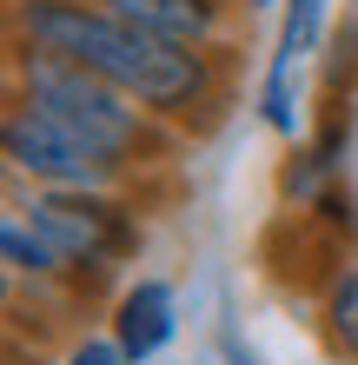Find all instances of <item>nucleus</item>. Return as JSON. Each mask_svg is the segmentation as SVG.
Segmentation results:
<instances>
[{
  "instance_id": "1",
  "label": "nucleus",
  "mask_w": 358,
  "mask_h": 365,
  "mask_svg": "<svg viewBox=\"0 0 358 365\" xmlns=\"http://www.w3.org/2000/svg\"><path fill=\"white\" fill-rule=\"evenodd\" d=\"M7 40L14 53H47L73 60L120 93H133L153 120L173 133L199 140L206 126L226 113V87H233V60L226 47H173L139 27H126L100 0H7Z\"/></svg>"
},
{
  "instance_id": "2",
  "label": "nucleus",
  "mask_w": 358,
  "mask_h": 365,
  "mask_svg": "<svg viewBox=\"0 0 358 365\" xmlns=\"http://www.w3.org/2000/svg\"><path fill=\"white\" fill-rule=\"evenodd\" d=\"M7 100L47 113L53 126H67V133L87 146L93 160H107L126 186H139L146 173H159V166L186 146V133H173V126L153 120L133 93H120L113 80L73 67V60L14 53V93Z\"/></svg>"
},
{
  "instance_id": "3",
  "label": "nucleus",
  "mask_w": 358,
  "mask_h": 365,
  "mask_svg": "<svg viewBox=\"0 0 358 365\" xmlns=\"http://www.w3.org/2000/svg\"><path fill=\"white\" fill-rule=\"evenodd\" d=\"M20 212L53 240V252L67 259V272L87 292H100L120 266L139 259L146 246V212L133 200V186H100V192H27Z\"/></svg>"
},
{
  "instance_id": "4",
  "label": "nucleus",
  "mask_w": 358,
  "mask_h": 365,
  "mask_svg": "<svg viewBox=\"0 0 358 365\" xmlns=\"http://www.w3.org/2000/svg\"><path fill=\"white\" fill-rule=\"evenodd\" d=\"M0 153H7V173L14 186L27 192H100V186H126L107 160H93L67 126H53L47 113L7 100L0 113Z\"/></svg>"
},
{
  "instance_id": "5",
  "label": "nucleus",
  "mask_w": 358,
  "mask_h": 365,
  "mask_svg": "<svg viewBox=\"0 0 358 365\" xmlns=\"http://www.w3.org/2000/svg\"><path fill=\"white\" fill-rule=\"evenodd\" d=\"M279 40H272V60L259 73V120L279 140H305V106H299V80L319 60V47L332 40V0H279Z\"/></svg>"
},
{
  "instance_id": "6",
  "label": "nucleus",
  "mask_w": 358,
  "mask_h": 365,
  "mask_svg": "<svg viewBox=\"0 0 358 365\" xmlns=\"http://www.w3.org/2000/svg\"><path fill=\"white\" fill-rule=\"evenodd\" d=\"M107 332L120 339V352L133 359V365H153L179 339V292H173V279H159V272L126 279V286L113 292Z\"/></svg>"
},
{
  "instance_id": "7",
  "label": "nucleus",
  "mask_w": 358,
  "mask_h": 365,
  "mask_svg": "<svg viewBox=\"0 0 358 365\" xmlns=\"http://www.w3.org/2000/svg\"><path fill=\"white\" fill-rule=\"evenodd\" d=\"M100 7L153 40H173V47H226L239 0H100Z\"/></svg>"
},
{
  "instance_id": "8",
  "label": "nucleus",
  "mask_w": 358,
  "mask_h": 365,
  "mask_svg": "<svg viewBox=\"0 0 358 365\" xmlns=\"http://www.w3.org/2000/svg\"><path fill=\"white\" fill-rule=\"evenodd\" d=\"M0 259H7V286H27V292H60V299H87V286L67 272V259L53 252V240L40 232L27 212H7L0 220Z\"/></svg>"
},
{
  "instance_id": "9",
  "label": "nucleus",
  "mask_w": 358,
  "mask_h": 365,
  "mask_svg": "<svg viewBox=\"0 0 358 365\" xmlns=\"http://www.w3.org/2000/svg\"><path fill=\"white\" fill-rule=\"evenodd\" d=\"M312 326H319V346L339 365H358V266L352 259L319 286V299H312Z\"/></svg>"
},
{
  "instance_id": "10",
  "label": "nucleus",
  "mask_w": 358,
  "mask_h": 365,
  "mask_svg": "<svg viewBox=\"0 0 358 365\" xmlns=\"http://www.w3.org/2000/svg\"><path fill=\"white\" fill-rule=\"evenodd\" d=\"M60 365H133V359L120 352V339H113V332H80Z\"/></svg>"
},
{
  "instance_id": "11",
  "label": "nucleus",
  "mask_w": 358,
  "mask_h": 365,
  "mask_svg": "<svg viewBox=\"0 0 358 365\" xmlns=\"http://www.w3.org/2000/svg\"><path fill=\"white\" fill-rule=\"evenodd\" d=\"M239 7H246V14H265V7H272V0H239Z\"/></svg>"
},
{
  "instance_id": "12",
  "label": "nucleus",
  "mask_w": 358,
  "mask_h": 365,
  "mask_svg": "<svg viewBox=\"0 0 358 365\" xmlns=\"http://www.w3.org/2000/svg\"><path fill=\"white\" fill-rule=\"evenodd\" d=\"M352 14H358V0H352Z\"/></svg>"
}]
</instances>
